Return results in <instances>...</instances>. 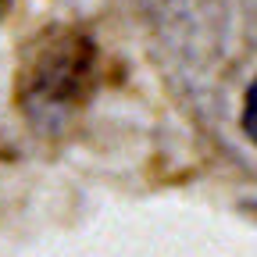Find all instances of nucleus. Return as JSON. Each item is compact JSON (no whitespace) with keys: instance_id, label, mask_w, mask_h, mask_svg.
Returning a JSON list of instances; mask_svg holds the SVG:
<instances>
[{"instance_id":"2","label":"nucleus","mask_w":257,"mask_h":257,"mask_svg":"<svg viewBox=\"0 0 257 257\" xmlns=\"http://www.w3.org/2000/svg\"><path fill=\"white\" fill-rule=\"evenodd\" d=\"M243 128H246V136L257 143V79L246 86V96H243Z\"/></svg>"},{"instance_id":"3","label":"nucleus","mask_w":257,"mask_h":257,"mask_svg":"<svg viewBox=\"0 0 257 257\" xmlns=\"http://www.w3.org/2000/svg\"><path fill=\"white\" fill-rule=\"evenodd\" d=\"M4 8H8V0H0V15H4Z\"/></svg>"},{"instance_id":"1","label":"nucleus","mask_w":257,"mask_h":257,"mask_svg":"<svg viewBox=\"0 0 257 257\" xmlns=\"http://www.w3.org/2000/svg\"><path fill=\"white\" fill-rule=\"evenodd\" d=\"M86 75H89V43L79 32H54L36 50L29 82L40 89L43 100H57V96H75Z\"/></svg>"}]
</instances>
